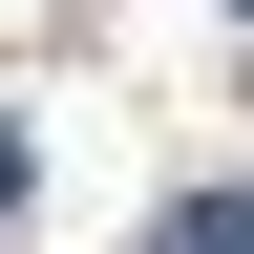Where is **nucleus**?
Returning a JSON list of instances; mask_svg holds the SVG:
<instances>
[{"mask_svg": "<svg viewBox=\"0 0 254 254\" xmlns=\"http://www.w3.org/2000/svg\"><path fill=\"white\" fill-rule=\"evenodd\" d=\"M0 212H21V127H0Z\"/></svg>", "mask_w": 254, "mask_h": 254, "instance_id": "2", "label": "nucleus"}, {"mask_svg": "<svg viewBox=\"0 0 254 254\" xmlns=\"http://www.w3.org/2000/svg\"><path fill=\"white\" fill-rule=\"evenodd\" d=\"M148 254H254V190H190V212H170Z\"/></svg>", "mask_w": 254, "mask_h": 254, "instance_id": "1", "label": "nucleus"}]
</instances>
